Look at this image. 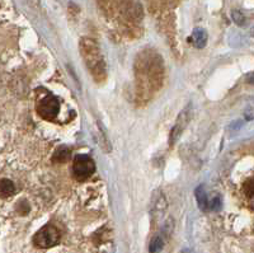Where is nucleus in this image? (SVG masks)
Returning a JSON list of instances; mask_svg holds the SVG:
<instances>
[{"instance_id":"nucleus-8","label":"nucleus","mask_w":254,"mask_h":253,"mask_svg":"<svg viewBox=\"0 0 254 253\" xmlns=\"http://www.w3.org/2000/svg\"><path fill=\"white\" fill-rule=\"evenodd\" d=\"M194 193H196V199H197V202H198V206L199 209L202 211H207L208 210V200H207V196H206V192H205V187L201 184V186H198L196 188V191H194Z\"/></svg>"},{"instance_id":"nucleus-6","label":"nucleus","mask_w":254,"mask_h":253,"mask_svg":"<svg viewBox=\"0 0 254 253\" xmlns=\"http://www.w3.org/2000/svg\"><path fill=\"white\" fill-rule=\"evenodd\" d=\"M190 41L193 43V46L197 49H203L207 43V33H206L205 29L202 28H196L192 33V37Z\"/></svg>"},{"instance_id":"nucleus-9","label":"nucleus","mask_w":254,"mask_h":253,"mask_svg":"<svg viewBox=\"0 0 254 253\" xmlns=\"http://www.w3.org/2000/svg\"><path fill=\"white\" fill-rule=\"evenodd\" d=\"M163 247H164V241L160 236H156L151 239L149 251H150V253H158L163 250Z\"/></svg>"},{"instance_id":"nucleus-5","label":"nucleus","mask_w":254,"mask_h":253,"mask_svg":"<svg viewBox=\"0 0 254 253\" xmlns=\"http://www.w3.org/2000/svg\"><path fill=\"white\" fill-rule=\"evenodd\" d=\"M71 158V150L70 148L67 147H59L58 149L54 152L52 154V163H56V164H63V163H66V162L70 161Z\"/></svg>"},{"instance_id":"nucleus-3","label":"nucleus","mask_w":254,"mask_h":253,"mask_svg":"<svg viewBox=\"0 0 254 253\" xmlns=\"http://www.w3.org/2000/svg\"><path fill=\"white\" fill-rule=\"evenodd\" d=\"M37 112L45 120H54L60 112V102L55 95H46L38 102Z\"/></svg>"},{"instance_id":"nucleus-10","label":"nucleus","mask_w":254,"mask_h":253,"mask_svg":"<svg viewBox=\"0 0 254 253\" xmlns=\"http://www.w3.org/2000/svg\"><path fill=\"white\" fill-rule=\"evenodd\" d=\"M243 190H244V193L247 195V197L252 199L254 195V182L253 178H248L246 182H244V186H243Z\"/></svg>"},{"instance_id":"nucleus-12","label":"nucleus","mask_w":254,"mask_h":253,"mask_svg":"<svg viewBox=\"0 0 254 253\" xmlns=\"http://www.w3.org/2000/svg\"><path fill=\"white\" fill-rule=\"evenodd\" d=\"M231 15H233V19H234L235 23L239 24V26H243L244 22H246V17H244V14H243L242 12H239V10H234V12L231 13Z\"/></svg>"},{"instance_id":"nucleus-7","label":"nucleus","mask_w":254,"mask_h":253,"mask_svg":"<svg viewBox=\"0 0 254 253\" xmlns=\"http://www.w3.org/2000/svg\"><path fill=\"white\" fill-rule=\"evenodd\" d=\"M14 192L15 186L10 179H0V197H1V199H8V197L14 195Z\"/></svg>"},{"instance_id":"nucleus-1","label":"nucleus","mask_w":254,"mask_h":253,"mask_svg":"<svg viewBox=\"0 0 254 253\" xmlns=\"http://www.w3.org/2000/svg\"><path fill=\"white\" fill-rule=\"evenodd\" d=\"M60 242V232L51 224L41 228L33 237V245L38 248H51Z\"/></svg>"},{"instance_id":"nucleus-2","label":"nucleus","mask_w":254,"mask_h":253,"mask_svg":"<svg viewBox=\"0 0 254 253\" xmlns=\"http://www.w3.org/2000/svg\"><path fill=\"white\" fill-rule=\"evenodd\" d=\"M95 164L87 154H79L72 163V174L78 181H85L94 173Z\"/></svg>"},{"instance_id":"nucleus-4","label":"nucleus","mask_w":254,"mask_h":253,"mask_svg":"<svg viewBox=\"0 0 254 253\" xmlns=\"http://www.w3.org/2000/svg\"><path fill=\"white\" fill-rule=\"evenodd\" d=\"M188 117H190V113H188L187 109H185L182 113H181V116L178 117V121H177L176 126L173 127V130H172V134H171V145H173L174 143L177 141V139L181 136V134H182L183 129L186 127V125H187V121H188Z\"/></svg>"},{"instance_id":"nucleus-13","label":"nucleus","mask_w":254,"mask_h":253,"mask_svg":"<svg viewBox=\"0 0 254 253\" xmlns=\"http://www.w3.org/2000/svg\"><path fill=\"white\" fill-rule=\"evenodd\" d=\"M221 209V199L220 197H216V199H214L212 201L208 202V210H220Z\"/></svg>"},{"instance_id":"nucleus-11","label":"nucleus","mask_w":254,"mask_h":253,"mask_svg":"<svg viewBox=\"0 0 254 253\" xmlns=\"http://www.w3.org/2000/svg\"><path fill=\"white\" fill-rule=\"evenodd\" d=\"M17 211H18V214H20V215H27V214L29 213L28 202L24 201V200H22V201L18 202V204H17Z\"/></svg>"}]
</instances>
